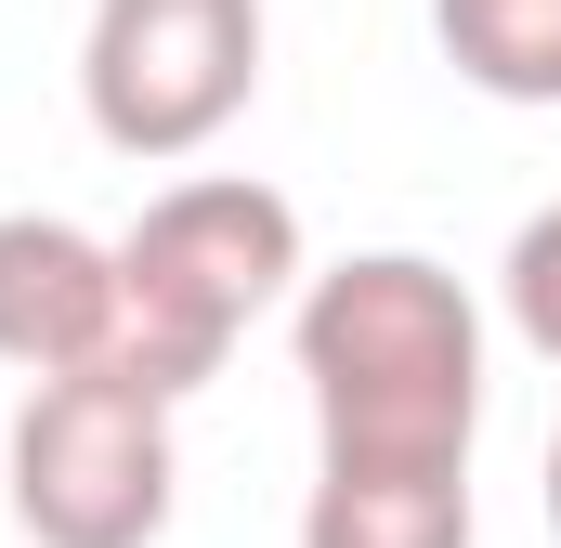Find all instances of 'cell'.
Masks as SVG:
<instances>
[{
  "instance_id": "6da1fadb",
  "label": "cell",
  "mask_w": 561,
  "mask_h": 548,
  "mask_svg": "<svg viewBox=\"0 0 561 548\" xmlns=\"http://www.w3.org/2000/svg\"><path fill=\"white\" fill-rule=\"evenodd\" d=\"M300 392H313V470H470V431H483L470 287L419 249H366L313 274Z\"/></svg>"
},
{
  "instance_id": "7a4b0ae2",
  "label": "cell",
  "mask_w": 561,
  "mask_h": 548,
  "mask_svg": "<svg viewBox=\"0 0 561 548\" xmlns=\"http://www.w3.org/2000/svg\"><path fill=\"white\" fill-rule=\"evenodd\" d=\"M287 274H300V209H287L275 183H249V170L170 183L118 236V353L105 366L183 406L196 379H222V353L287 300Z\"/></svg>"
},
{
  "instance_id": "3957f363",
  "label": "cell",
  "mask_w": 561,
  "mask_h": 548,
  "mask_svg": "<svg viewBox=\"0 0 561 548\" xmlns=\"http://www.w3.org/2000/svg\"><path fill=\"white\" fill-rule=\"evenodd\" d=\"M170 483H183L170 392H144L118 366L39 379L13 406V523L39 548H157L170 536Z\"/></svg>"
},
{
  "instance_id": "277c9868",
  "label": "cell",
  "mask_w": 561,
  "mask_h": 548,
  "mask_svg": "<svg viewBox=\"0 0 561 548\" xmlns=\"http://www.w3.org/2000/svg\"><path fill=\"white\" fill-rule=\"evenodd\" d=\"M92 132L118 157H196L262 92V0H92L79 39Z\"/></svg>"
},
{
  "instance_id": "5b68a950",
  "label": "cell",
  "mask_w": 561,
  "mask_h": 548,
  "mask_svg": "<svg viewBox=\"0 0 561 548\" xmlns=\"http://www.w3.org/2000/svg\"><path fill=\"white\" fill-rule=\"evenodd\" d=\"M105 353H118V249H92L53 209H0V366H26L39 392Z\"/></svg>"
},
{
  "instance_id": "8992f818",
  "label": "cell",
  "mask_w": 561,
  "mask_h": 548,
  "mask_svg": "<svg viewBox=\"0 0 561 548\" xmlns=\"http://www.w3.org/2000/svg\"><path fill=\"white\" fill-rule=\"evenodd\" d=\"M300 548H470V470H313Z\"/></svg>"
},
{
  "instance_id": "52a82bcc",
  "label": "cell",
  "mask_w": 561,
  "mask_h": 548,
  "mask_svg": "<svg viewBox=\"0 0 561 548\" xmlns=\"http://www.w3.org/2000/svg\"><path fill=\"white\" fill-rule=\"evenodd\" d=\"M431 39L470 92L496 105H561V0H431Z\"/></svg>"
},
{
  "instance_id": "ba28073f",
  "label": "cell",
  "mask_w": 561,
  "mask_h": 548,
  "mask_svg": "<svg viewBox=\"0 0 561 548\" xmlns=\"http://www.w3.org/2000/svg\"><path fill=\"white\" fill-rule=\"evenodd\" d=\"M510 327H523V340L561 366V196L523 222V236H510Z\"/></svg>"
},
{
  "instance_id": "9c48e42d",
  "label": "cell",
  "mask_w": 561,
  "mask_h": 548,
  "mask_svg": "<svg viewBox=\"0 0 561 548\" xmlns=\"http://www.w3.org/2000/svg\"><path fill=\"white\" fill-rule=\"evenodd\" d=\"M549 536H561V431H549Z\"/></svg>"
}]
</instances>
